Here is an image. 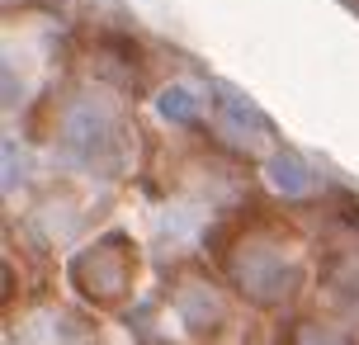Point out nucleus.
Instances as JSON below:
<instances>
[{"instance_id": "nucleus-1", "label": "nucleus", "mask_w": 359, "mask_h": 345, "mask_svg": "<svg viewBox=\"0 0 359 345\" xmlns=\"http://www.w3.org/2000/svg\"><path fill=\"white\" fill-rule=\"evenodd\" d=\"M114 156L118 142H114V114L100 104V100H81L62 128V156L76 165H95L100 156Z\"/></svg>"}, {"instance_id": "nucleus-2", "label": "nucleus", "mask_w": 359, "mask_h": 345, "mask_svg": "<svg viewBox=\"0 0 359 345\" xmlns=\"http://www.w3.org/2000/svg\"><path fill=\"white\" fill-rule=\"evenodd\" d=\"M133 279V251L123 241H100L76 260V284L90 298H118Z\"/></svg>"}, {"instance_id": "nucleus-3", "label": "nucleus", "mask_w": 359, "mask_h": 345, "mask_svg": "<svg viewBox=\"0 0 359 345\" xmlns=\"http://www.w3.org/2000/svg\"><path fill=\"white\" fill-rule=\"evenodd\" d=\"M232 270H236V284L251 293V298H260V303H274V298H284L298 284L293 265L279 251H269V246H246L232 260Z\"/></svg>"}, {"instance_id": "nucleus-4", "label": "nucleus", "mask_w": 359, "mask_h": 345, "mask_svg": "<svg viewBox=\"0 0 359 345\" xmlns=\"http://www.w3.org/2000/svg\"><path fill=\"white\" fill-rule=\"evenodd\" d=\"M222 133H227L232 142H241V147H255V142L269 137V123H265V114L255 109L246 95L222 90Z\"/></svg>"}, {"instance_id": "nucleus-5", "label": "nucleus", "mask_w": 359, "mask_h": 345, "mask_svg": "<svg viewBox=\"0 0 359 345\" xmlns=\"http://www.w3.org/2000/svg\"><path fill=\"white\" fill-rule=\"evenodd\" d=\"M265 175H269V184H274L279 194H307V189H312V170H307L298 156H288V151L269 156V161H265Z\"/></svg>"}, {"instance_id": "nucleus-6", "label": "nucleus", "mask_w": 359, "mask_h": 345, "mask_svg": "<svg viewBox=\"0 0 359 345\" xmlns=\"http://www.w3.org/2000/svg\"><path fill=\"white\" fill-rule=\"evenodd\" d=\"M156 114L170 119V123H194L198 114H203V100H198L194 86H165L161 100H156Z\"/></svg>"}, {"instance_id": "nucleus-7", "label": "nucleus", "mask_w": 359, "mask_h": 345, "mask_svg": "<svg viewBox=\"0 0 359 345\" xmlns=\"http://www.w3.org/2000/svg\"><path fill=\"white\" fill-rule=\"evenodd\" d=\"M293 345H350V341H341V336H331V331H322V327H303L293 336Z\"/></svg>"}, {"instance_id": "nucleus-8", "label": "nucleus", "mask_w": 359, "mask_h": 345, "mask_svg": "<svg viewBox=\"0 0 359 345\" xmlns=\"http://www.w3.org/2000/svg\"><path fill=\"white\" fill-rule=\"evenodd\" d=\"M19 161H24V156H19V147L5 142V189H15V180L24 175V165H19Z\"/></svg>"}]
</instances>
